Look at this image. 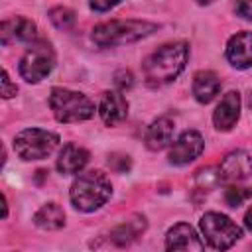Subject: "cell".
Segmentation results:
<instances>
[{"mask_svg": "<svg viewBox=\"0 0 252 252\" xmlns=\"http://www.w3.org/2000/svg\"><path fill=\"white\" fill-rule=\"evenodd\" d=\"M189 59V45L185 41L165 43L144 59L142 71L150 87H161L179 77Z\"/></svg>", "mask_w": 252, "mask_h": 252, "instance_id": "cell-1", "label": "cell"}, {"mask_svg": "<svg viewBox=\"0 0 252 252\" xmlns=\"http://www.w3.org/2000/svg\"><path fill=\"white\" fill-rule=\"evenodd\" d=\"M110 195H112L110 179L98 169L81 171L69 189V199L73 207L83 213H93L100 209L110 199Z\"/></svg>", "mask_w": 252, "mask_h": 252, "instance_id": "cell-2", "label": "cell"}, {"mask_svg": "<svg viewBox=\"0 0 252 252\" xmlns=\"http://www.w3.org/2000/svg\"><path fill=\"white\" fill-rule=\"evenodd\" d=\"M156 30H158V24L148 20H110L94 26L91 37L100 47H112V45H124V43H132L142 37H148Z\"/></svg>", "mask_w": 252, "mask_h": 252, "instance_id": "cell-3", "label": "cell"}, {"mask_svg": "<svg viewBox=\"0 0 252 252\" xmlns=\"http://www.w3.org/2000/svg\"><path fill=\"white\" fill-rule=\"evenodd\" d=\"M49 108L57 122L69 124V122H81L94 116V102L77 91L55 87L49 94Z\"/></svg>", "mask_w": 252, "mask_h": 252, "instance_id": "cell-4", "label": "cell"}, {"mask_svg": "<svg viewBox=\"0 0 252 252\" xmlns=\"http://www.w3.org/2000/svg\"><path fill=\"white\" fill-rule=\"evenodd\" d=\"M59 146V136L43 128H26L14 136V150L24 161L43 159Z\"/></svg>", "mask_w": 252, "mask_h": 252, "instance_id": "cell-5", "label": "cell"}, {"mask_svg": "<svg viewBox=\"0 0 252 252\" xmlns=\"http://www.w3.org/2000/svg\"><path fill=\"white\" fill-rule=\"evenodd\" d=\"M199 228L207 240V244L215 250H228L240 236H242V228L228 219L222 213H205L199 220Z\"/></svg>", "mask_w": 252, "mask_h": 252, "instance_id": "cell-6", "label": "cell"}, {"mask_svg": "<svg viewBox=\"0 0 252 252\" xmlns=\"http://www.w3.org/2000/svg\"><path fill=\"white\" fill-rule=\"evenodd\" d=\"M53 65H55V53L51 45L47 41H37L22 55L18 71L22 79H26L28 83H39L51 73Z\"/></svg>", "mask_w": 252, "mask_h": 252, "instance_id": "cell-7", "label": "cell"}, {"mask_svg": "<svg viewBox=\"0 0 252 252\" xmlns=\"http://www.w3.org/2000/svg\"><path fill=\"white\" fill-rule=\"evenodd\" d=\"M205 150V140L197 130H185L169 148V163L171 165H187L195 161Z\"/></svg>", "mask_w": 252, "mask_h": 252, "instance_id": "cell-8", "label": "cell"}, {"mask_svg": "<svg viewBox=\"0 0 252 252\" xmlns=\"http://www.w3.org/2000/svg\"><path fill=\"white\" fill-rule=\"evenodd\" d=\"M219 169L226 181H244L252 175V156L244 150H232L222 158Z\"/></svg>", "mask_w": 252, "mask_h": 252, "instance_id": "cell-9", "label": "cell"}, {"mask_svg": "<svg viewBox=\"0 0 252 252\" xmlns=\"http://www.w3.org/2000/svg\"><path fill=\"white\" fill-rule=\"evenodd\" d=\"M238 116H240V94L236 91H228L213 112L215 128L219 132H228L236 126Z\"/></svg>", "mask_w": 252, "mask_h": 252, "instance_id": "cell-10", "label": "cell"}, {"mask_svg": "<svg viewBox=\"0 0 252 252\" xmlns=\"http://www.w3.org/2000/svg\"><path fill=\"white\" fill-rule=\"evenodd\" d=\"M35 24L30 18L14 16L2 22L0 26V41L4 45L20 43V41H33L35 39Z\"/></svg>", "mask_w": 252, "mask_h": 252, "instance_id": "cell-11", "label": "cell"}, {"mask_svg": "<svg viewBox=\"0 0 252 252\" xmlns=\"http://www.w3.org/2000/svg\"><path fill=\"white\" fill-rule=\"evenodd\" d=\"M226 59L234 69L252 67V32H238L228 39Z\"/></svg>", "mask_w": 252, "mask_h": 252, "instance_id": "cell-12", "label": "cell"}, {"mask_svg": "<svg viewBox=\"0 0 252 252\" xmlns=\"http://www.w3.org/2000/svg\"><path fill=\"white\" fill-rule=\"evenodd\" d=\"M98 114L106 126L120 124L128 114V100L122 91H106L98 102Z\"/></svg>", "mask_w": 252, "mask_h": 252, "instance_id": "cell-13", "label": "cell"}, {"mask_svg": "<svg viewBox=\"0 0 252 252\" xmlns=\"http://www.w3.org/2000/svg\"><path fill=\"white\" fill-rule=\"evenodd\" d=\"M203 242L199 240L195 228L187 222H177L173 224L167 234H165V248L175 252V250H203Z\"/></svg>", "mask_w": 252, "mask_h": 252, "instance_id": "cell-14", "label": "cell"}, {"mask_svg": "<svg viewBox=\"0 0 252 252\" xmlns=\"http://www.w3.org/2000/svg\"><path fill=\"white\" fill-rule=\"evenodd\" d=\"M173 130H175V122L169 118V116H159L156 118L146 134H144V142H146V148L152 150V152H159L163 148H167L173 140Z\"/></svg>", "mask_w": 252, "mask_h": 252, "instance_id": "cell-15", "label": "cell"}, {"mask_svg": "<svg viewBox=\"0 0 252 252\" xmlns=\"http://www.w3.org/2000/svg\"><path fill=\"white\" fill-rule=\"evenodd\" d=\"M87 163H89V152L77 144H65L57 158V169L63 175L81 173Z\"/></svg>", "mask_w": 252, "mask_h": 252, "instance_id": "cell-16", "label": "cell"}, {"mask_svg": "<svg viewBox=\"0 0 252 252\" xmlns=\"http://www.w3.org/2000/svg\"><path fill=\"white\" fill-rule=\"evenodd\" d=\"M144 228H146V219L140 217V215H136V217H132V219H128V220H124V222H120V224H116V226L108 232V240H110L114 246L124 248V246H128V244H132V242L140 236V232H144Z\"/></svg>", "mask_w": 252, "mask_h": 252, "instance_id": "cell-17", "label": "cell"}, {"mask_svg": "<svg viewBox=\"0 0 252 252\" xmlns=\"http://www.w3.org/2000/svg\"><path fill=\"white\" fill-rule=\"evenodd\" d=\"M220 91V79L213 71H199L193 77V96L207 104L211 102Z\"/></svg>", "mask_w": 252, "mask_h": 252, "instance_id": "cell-18", "label": "cell"}, {"mask_svg": "<svg viewBox=\"0 0 252 252\" xmlns=\"http://www.w3.org/2000/svg\"><path fill=\"white\" fill-rule=\"evenodd\" d=\"M33 222L43 230H59L65 226V211L57 203H45L35 211Z\"/></svg>", "mask_w": 252, "mask_h": 252, "instance_id": "cell-19", "label": "cell"}, {"mask_svg": "<svg viewBox=\"0 0 252 252\" xmlns=\"http://www.w3.org/2000/svg\"><path fill=\"white\" fill-rule=\"evenodd\" d=\"M49 20H51V24H53L57 30H71V28L75 26L77 16H75V12H73L71 8H67V6H55V8L49 10Z\"/></svg>", "mask_w": 252, "mask_h": 252, "instance_id": "cell-20", "label": "cell"}, {"mask_svg": "<svg viewBox=\"0 0 252 252\" xmlns=\"http://www.w3.org/2000/svg\"><path fill=\"white\" fill-rule=\"evenodd\" d=\"M220 179H222L220 169H217V167H203V169H199L197 175H195V185H197V189L209 191V189H213Z\"/></svg>", "mask_w": 252, "mask_h": 252, "instance_id": "cell-21", "label": "cell"}, {"mask_svg": "<svg viewBox=\"0 0 252 252\" xmlns=\"http://www.w3.org/2000/svg\"><path fill=\"white\" fill-rule=\"evenodd\" d=\"M252 197V191L246 187H228L224 191V203L228 207H240L242 203H246Z\"/></svg>", "mask_w": 252, "mask_h": 252, "instance_id": "cell-22", "label": "cell"}, {"mask_svg": "<svg viewBox=\"0 0 252 252\" xmlns=\"http://www.w3.org/2000/svg\"><path fill=\"white\" fill-rule=\"evenodd\" d=\"M114 83H116L118 91H126V89H130V87L134 85V77H132L130 71L120 69V71H116V75H114Z\"/></svg>", "mask_w": 252, "mask_h": 252, "instance_id": "cell-23", "label": "cell"}, {"mask_svg": "<svg viewBox=\"0 0 252 252\" xmlns=\"http://www.w3.org/2000/svg\"><path fill=\"white\" fill-rule=\"evenodd\" d=\"M0 83H2V96H4V98H12V96L18 93V87L10 81V75H8L6 69L2 71V79H0Z\"/></svg>", "mask_w": 252, "mask_h": 252, "instance_id": "cell-24", "label": "cell"}, {"mask_svg": "<svg viewBox=\"0 0 252 252\" xmlns=\"http://www.w3.org/2000/svg\"><path fill=\"white\" fill-rule=\"evenodd\" d=\"M234 10L242 20H252V0H236Z\"/></svg>", "mask_w": 252, "mask_h": 252, "instance_id": "cell-25", "label": "cell"}, {"mask_svg": "<svg viewBox=\"0 0 252 252\" xmlns=\"http://www.w3.org/2000/svg\"><path fill=\"white\" fill-rule=\"evenodd\" d=\"M122 0H89V6L94 10V12H108L110 8L118 6Z\"/></svg>", "mask_w": 252, "mask_h": 252, "instance_id": "cell-26", "label": "cell"}, {"mask_svg": "<svg viewBox=\"0 0 252 252\" xmlns=\"http://www.w3.org/2000/svg\"><path fill=\"white\" fill-rule=\"evenodd\" d=\"M244 226H246L248 230H252V205H250V209H248L246 215H244Z\"/></svg>", "mask_w": 252, "mask_h": 252, "instance_id": "cell-27", "label": "cell"}, {"mask_svg": "<svg viewBox=\"0 0 252 252\" xmlns=\"http://www.w3.org/2000/svg\"><path fill=\"white\" fill-rule=\"evenodd\" d=\"M197 2H199V4H211L213 0H197Z\"/></svg>", "mask_w": 252, "mask_h": 252, "instance_id": "cell-28", "label": "cell"}, {"mask_svg": "<svg viewBox=\"0 0 252 252\" xmlns=\"http://www.w3.org/2000/svg\"><path fill=\"white\" fill-rule=\"evenodd\" d=\"M248 102H250V106H252V93H250V98H248Z\"/></svg>", "mask_w": 252, "mask_h": 252, "instance_id": "cell-29", "label": "cell"}]
</instances>
